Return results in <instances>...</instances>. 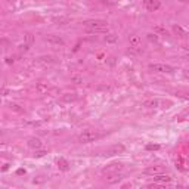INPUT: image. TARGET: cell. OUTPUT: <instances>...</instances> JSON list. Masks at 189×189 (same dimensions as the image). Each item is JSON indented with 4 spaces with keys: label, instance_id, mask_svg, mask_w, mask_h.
<instances>
[{
    "label": "cell",
    "instance_id": "603a6c76",
    "mask_svg": "<svg viewBox=\"0 0 189 189\" xmlns=\"http://www.w3.org/2000/svg\"><path fill=\"white\" fill-rule=\"evenodd\" d=\"M73 80L77 81V83H80V81H81V78H80V77H73Z\"/></svg>",
    "mask_w": 189,
    "mask_h": 189
},
{
    "label": "cell",
    "instance_id": "d6986e66",
    "mask_svg": "<svg viewBox=\"0 0 189 189\" xmlns=\"http://www.w3.org/2000/svg\"><path fill=\"white\" fill-rule=\"evenodd\" d=\"M148 40H149V41H157V40H158L157 33H149V34H148Z\"/></svg>",
    "mask_w": 189,
    "mask_h": 189
},
{
    "label": "cell",
    "instance_id": "5bb4252c",
    "mask_svg": "<svg viewBox=\"0 0 189 189\" xmlns=\"http://www.w3.org/2000/svg\"><path fill=\"white\" fill-rule=\"evenodd\" d=\"M173 31H174L176 34H179L180 37H185V36H186V31H185L182 27H179V25H174V27H173Z\"/></svg>",
    "mask_w": 189,
    "mask_h": 189
},
{
    "label": "cell",
    "instance_id": "5b68a950",
    "mask_svg": "<svg viewBox=\"0 0 189 189\" xmlns=\"http://www.w3.org/2000/svg\"><path fill=\"white\" fill-rule=\"evenodd\" d=\"M143 6L148 12H155L161 7V1L160 0H145L143 1Z\"/></svg>",
    "mask_w": 189,
    "mask_h": 189
},
{
    "label": "cell",
    "instance_id": "2e32d148",
    "mask_svg": "<svg viewBox=\"0 0 189 189\" xmlns=\"http://www.w3.org/2000/svg\"><path fill=\"white\" fill-rule=\"evenodd\" d=\"M58 167H59L61 170H68V161L59 160V161H58Z\"/></svg>",
    "mask_w": 189,
    "mask_h": 189
},
{
    "label": "cell",
    "instance_id": "8fae6325",
    "mask_svg": "<svg viewBox=\"0 0 189 189\" xmlns=\"http://www.w3.org/2000/svg\"><path fill=\"white\" fill-rule=\"evenodd\" d=\"M161 171H163V168H161V167H158V165H152V167H148V168L145 170V173H146V174H152V176L160 174Z\"/></svg>",
    "mask_w": 189,
    "mask_h": 189
},
{
    "label": "cell",
    "instance_id": "6da1fadb",
    "mask_svg": "<svg viewBox=\"0 0 189 189\" xmlns=\"http://www.w3.org/2000/svg\"><path fill=\"white\" fill-rule=\"evenodd\" d=\"M86 27L89 33H107L108 31V22L105 21H87Z\"/></svg>",
    "mask_w": 189,
    "mask_h": 189
},
{
    "label": "cell",
    "instance_id": "30bf717a",
    "mask_svg": "<svg viewBox=\"0 0 189 189\" xmlns=\"http://www.w3.org/2000/svg\"><path fill=\"white\" fill-rule=\"evenodd\" d=\"M154 180L155 182H160V183H167V182H170V176H167V174H155L154 176Z\"/></svg>",
    "mask_w": 189,
    "mask_h": 189
},
{
    "label": "cell",
    "instance_id": "e0dca14e",
    "mask_svg": "<svg viewBox=\"0 0 189 189\" xmlns=\"http://www.w3.org/2000/svg\"><path fill=\"white\" fill-rule=\"evenodd\" d=\"M132 53H142L143 52V49L140 47V46H130V49H129Z\"/></svg>",
    "mask_w": 189,
    "mask_h": 189
},
{
    "label": "cell",
    "instance_id": "9a60e30c",
    "mask_svg": "<svg viewBox=\"0 0 189 189\" xmlns=\"http://www.w3.org/2000/svg\"><path fill=\"white\" fill-rule=\"evenodd\" d=\"M105 41H107V43H117V41H118V36H115V34H108V36H105Z\"/></svg>",
    "mask_w": 189,
    "mask_h": 189
},
{
    "label": "cell",
    "instance_id": "52a82bcc",
    "mask_svg": "<svg viewBox=\"0 0 189 189\" xmlns=\"http://www.w3.org/2000/svg\"><path fill=\"white\" fill-rule=\"evenodd\" d=\"M52 22H55L58 25H67V24L71 22V18H68V16H55V18H52Z\"/></svg>",
    "mask_w": 189,
    "mask_h": 189
},
{
    "label": "cell",
    "instance_id": "3957f363",
    "mask_svg": "<svg viewBox=\"0 0 189 189\" xmlns=\"http://www.w3.org/2000/svg\"><path fill=\"white\" fill-rule=\"evenodd\" d=\"M44 40L50 44V46H55V47H64L65 46V41L59 36H55V34H47L44 36Z\"/></svg>",
    "mask_w": 189,
    "mask_h": 189
},
{
    "label": "cell",
    "instance_id": "44dd1931",
    "mask_svg": "<svg viewBox=\"0 0 189 189\" xmlns=\"http://www.w3.org/2000/svg\"><path fill=\"white\" fill-rule=\"evenodd\" d=\"M25 40H27L28 43H33V34H27V36H25Z\"/></svg>",
    "mask_w": 189,
    "mask_h": 189
},
{
    "label": "cell",
    "instance_id": "cb8c5ba5",
    "mask_svg": "<svg viewBox=\"0 0 189 189\" xmlns=\"http://www.w3.org/2000/svg\"><path fill=\"white\" fill-rule=\"evenodd\" d=\"M7 1H13V0H7Z\"/></svg>",
    "mask_w": 189,
    "mask_h": 189
},
{
    "label": "cell",
    "instance_id": "ffe728a7",
    "mask_svg": "<svg viewBox=\"0 0 189 189\" xmlns=\"http://www.w3.org/2000/svg\"><path fill=\"white\" fill-rule=\"evenodd\" d=\"M67 95H68V96H64L65 101H74V99H76V95H74V93H67Z\"/></svg>",
    "mask_w": 189,
    "mask_h": 189
},
{
    "label": "cell",
    "instance_id": "ba28073f",
    "mask_svg": "<svg viewBox=\"0 0 189 189\" xmlns=\"http://www.w3.org/2000/svg\"><path fill=\"white\" fill-rule=\"evenodd\" d=\"M161 104H164V102H161V101H158V99H148V101H145L142 105H143L145 108H157V107H160Z\"/></svg>",
    "mask_w": 189,
    "mask_h": 189
},
{
    "label": "cell",
    "instance_id": "7c38bea8",
    "mask_svg": "<svg viewBox=\"0 0 189 189\" xmlns=\"http://www.w3.org/2000/svg\"><path fill=\"white\" fill-rule=\"evenodd\" d=\"M129 43H130V46H140V37L138 34H132L129 37Z\"/></svg>",
    "mask_w": 189,
    "mask_h": 189
},
{
    "label": "cell",
    "instance_id": "7402d4cb",
    "mask_svg": "<svg viewBox=\"0 0 189 189\" xmlns=\"http://www.w3.org/2000/svg\"><path fill=\"white\" fill-rule=\"evenodd\" d=\"M146 149H160V146L158 145H148Z\"/></svg>",
    "mask_w": 189,
    "mask_h": 189
},
{
    "label": "cell",
    "instance_id": "277c9868",
    "mask_svg": "<svg viewBox=\"0 0 189 189\" xmlns=\"http://www.w3.org/2000/svg\"><path fill=\"white\" fill-rule=\"evenodd\" d=\"M149 70H152L154 73H171L173 71V68L165 64H151Z\"/></svg>",
    "mask_w": 189,
    "mask_h": 189
},
{
    "label": "cell",
    "instance_id": "7a4b0ae2",
    "mask_svg": "<svg viewBox=\"0 0 189 189\" xmlns=\"http://www.w3.org/2000/svg\"><path fill=\"white\" fill-rule=\"evenodd\" d=\"M99 136L93 132V130H84L83 133H80V136H78V142L80 143H90V142H93L95 139H98Z\"/></svg>",
    "mask_w": 189,
    "mask_h": 189
},
{
    "label": "cell",
    "instance_id": "8992f818",
    "mask_svg": "<svg viewBox=\"0 0 189 189\" xmlns=\"http://www.w3.org/2000/svg\"><path fill=\"white\" fill-rule=\"evenodd\" d=\"M126 151V146L124 145H113L110 149H107V155H117V154H121V152Z\"/></svg>",
    "mask_w": 189,
    "mask_h": 189
},
{
    "label": "cell",
    "instance_id": "4fadbf2b",
    "mask_svg": "<svg viewBox=\"0 0 189 189\" xmlns=\"http://www.w3.org/2000/svg\"><path fill=\"white\" fill-rule=\"evenodd\" d=\"M154 33H160V34H164V36L168 34V31H167L165 27H163V25H157V27H154Z\"/></svg>",
    "mask_w": 189,
    "mask_h": 189
},
{
    "label": "cell",
    "instance_id": "ac0fdd59",
    "mask_svg": "<svg viewBox=\"0 0 189 189\" xmlns=\"http://www.w3.org/2000/svg\"><path fill=\"white\" fill-rule=\"evenodd\" d=\"M121 168V165L120 164H111L110 167H107L105 168V171H115V170H120Z\"/></svg>",
    "mask_w": 189,
    "mask_h": 189
},
{
    "label": "cell",
    "instance_id": "9c48e42d",
    "mask_svg": "<svg viewBox=\"0 0 189 189\" xmlns=\"http://www.w3.org/2000/svg\"><path fill=\"white\" fill-rule=\"evenodd\" d=\"M28 146L33 148V149H38V148H41V140L37 139V138H31L28 140Z\"/></svg>",
    "mask_w": 189,
    "mask_h": 189
}]
</instances>
